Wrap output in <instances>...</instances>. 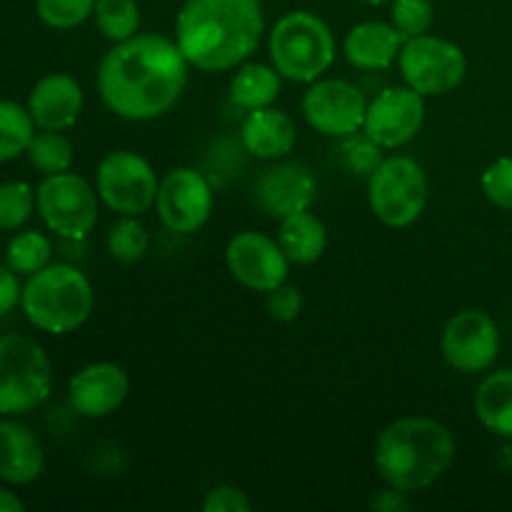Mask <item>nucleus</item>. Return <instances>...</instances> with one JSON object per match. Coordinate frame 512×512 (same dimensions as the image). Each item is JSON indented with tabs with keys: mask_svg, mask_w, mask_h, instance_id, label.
<instances>
[{
	"mask_svg": "<svg viewBox=\"0 0 512 512\" xmlns=\"http://www.w3.org/2000/svg\"><path fill=\"white\" fill-rule=\"evenodd\" d=\"M50 255H53L50 240L38 230L15 235L8 243V250H5L8 268L15 270L18 275H33L43 270L50 263Z\"/></svg>",
	"mask_w": 512,
	"mask_h": 512,
	"instance_id": "bb28decb",
	"label": "nucleus"
},
{
	"mask_svg": "<svg viewBox=\"0 0 512 512\" xmlns=\"http://www.w3.org/2000/svg\"><path fill=\"white\" fill-rule=\"evenodd\" d=\"M178 48L208 73L230 70L258 50L263 8L258 0H188L178 13Z\"/></svg>",
	"mask_w": 512,
	"mask_h": 512,
	"instance_id": "f03ea898",
	"label": "nucleus"
},
{
	"mask_svg": "<svg viewBox=\"0 0 512 512\" xmlns=\"http://www.w3.org/2000/svg\"><path fill=\"white\" fill-rule=\"evenodd\" d=\"M373 508L385 510V512H395V510L410 508V503L403 498V490H395L393 488V490H390V493L380 495V498L373 503Z\"/></svg>",
	"mask_w": 512,
	"mask_h": 512,
	"instance_id": "4c0bfd02",
	"label": "nucleus"
},
{
	"mask_svg": "<svg viewBox=\"0 0 512 512\" xmlns=\"http://www.w3.org/2000/svg\"><path fill=\"white\" fill-rule=\"evenodd\" d=\"M53 390V368L45 350L25 335L0 338V415H25Z\"/></svg>",
	"mask_w": 512,
	"mask_h": 512,
	"instance_id": "423d86ee",
	"label": "nucleus"
},
{
	"mask_svg": "<svg viewBox=\"0 0 512 512\" xmlns=\"http://www.w3.org/2000/svg\"><path fill=\"white\" fill-rule=\"evenodd\" d=\"M300 308H303V298H300V290L293 288V285H278L275 290H270L268 295V310L275 320H283V323H290L300 315Z\"/></svg>",
	"mask_w": 512,
	"mask_h": 512,
	"instance_id": "f704fd0d",
	"label": "nucleus"
},
{
	"mask_svg": "<svg viewBox=\"0 0 512 512\" xmlns=\"http://www.w3.org/2000/svg\"><path fill=\"white\" fill-rule=\"evenodd\" d=\"M35 190L23 180H8L0 185V230H15L33 213Z\"/></svg>",
	"mask_w": 512,
	"mask_h": 512,
	"instance_id": "c756f323",
	"label": "nucleus"
},
{
	"mask_svg": "<svg viewBox=\"0 0 512 512\" xmlns=\"http://www.w3.org/2000/svg\"><path fill=\"white\" fill-rule=\"evenodd\" d=\"M20 295H23V288H20L15 270L0 265V315L10 313L20 303Z\"/></svg>",
	"mask_w": 512,
	"mask_h": 512,
	"instance_id": "e433bc0d",
	"label": "nucleus"
},
{
	"mask_svg": "<svg viewBox=\"0 0 512 512\" xmlns=\"http://www.w3.org/2000/svg\"><path fill=\"white\" fill-rule=\"evenodd\" d=\"M128 375L115 363L85 365L70 378V405L83 418H105L128 398Z\"/></svg>",
	"mask_w": 512,
	"mask_h": 512,
	"instance_id": "f3484780",
	"label": "nucleus"
},
{
	"mask_svg": "<svg viewBox=\"0 0 512 512\" xmlns=\"http://www.w3.org/2000/svg\"><path fill=\"white\" fill-rule=\"evenodd\" d=\"M500 333L495 320L483 310H463L453 315L443 330V358L458 373H483L495 363Z\"/></svg>",
	"mask_w": 512,
	"mask_h": 512,
	"instance_id": "9b49d317",
	"label": "nucleus"
},
{
	"mask_svg": "<svg viewBox=\"0 0 512 512\" xmlns=\"http://www.w3.org/2000/svg\"><path fill=\"white\" fill-rule=\"evenodd\" d=\"M35 200L43 223L63 238H83L98 223V198L93 188L68 170L48 175Z\"/></svg>",
	"mask_w": 512,
	"mask_h": 512,
	"instance_id": "1a4fd4ad",
	"label": "nucleus"
},
{
	"mask_svg": "<svg viewBox=\"0 0 512 512\" xmlns=\"http://www.w3.org/2000/svg\"><path fill=\"white\" fill-rule=\"evenodd\" d=\"M23 313L45 333H73L93 310V288L78 268L65 263L45 265L33 273L20 295Z\"/></svg>",
	"mask_w": 512,
	"mask_h": 512,
	"instance_id": "20e7f679",
	"label": "nucleus"
},
{
	"mask_svg": "<svg viewBox=\"0 0 512 512\" xmlns=\"http://www.w3.org/2000/svg\"><path fill=\"white\" fill-rule=\"evenodd\" d=\"M28 110L35 125L43 130L73 128L83 110V88L68 73H50L35 83L28 98Z\"/></svg>",
	"mask_w": 512,
	"mask_h": 512,
	"instance_id": "a211bd4d",
	"label": "nucleus"
},
{
	"mask_svg": "<svg viewBox=\"0 0 512 512\" xmlns=\"http://www.w3.org/2000/svg\"><path fill=\"white\" fill-rule=\"evenodd\" d=\"M475 415L490 433L512 438V370H498L480 383Z\"/></svg>",
	"mask_w": 512,
	"mask_h": 512,
	"instance_id": "4be33fe9",
	"label": "nucleus"
},
{
	"mask_svg": "<svg viewBox=\"0 0 512 512\" xmlns=\"http://www.w3.org/2000/svg\"><path fill=\"white\" fill-rule=\"evenodd\" d=\"M368 200L375 218L390 228H408L428 203V178L413 158H388L370 173Z\"/></svg>",
	"mask_w": 512,
	"mask_h": 512,
	"instance_id": "0eeeda50",
	"label": "nucleus"
},
{
	"mask_svg": "<svg viewBox=\"0 0 512 512\" xmlns=\"http://www.w3.org/2000/svg\"><path fill=\"white\" fill-rule=\"evenodd\" d=\"M188 60L178 43L145 33L115 43L98 68L103 103L125 120H153L183 95Z\"/></svg>",
	"mask_w": 512,
	"mask_h": 512,
	"instance_id": "f257e3e1",
	"label": "nucleus"
},
{
	"mask_svg": "<svg viewBox=\"0 0 512 512\" xmlns=\"http://www.w3.org/2000/svg\"><path fill=\"white\" fill-rule=\"evenodd\" d=\"M393 28L405 40L425 35L433 25V3L430 0H393Z\"/></svg>",
	"mask_w": 512,
	"mask_h": 512,
	"instance_id": "2f4dec72",
	"label": "nucleus"
},
{
	"mask_svg": "<svg viewBox=\"0 0 512 512\" xmlns=\"http://www.w3.org/2000/svg\"><path fill=\"white\" fill-rule=\"evenodd\" d=\"M38 18L55 30L78 28L93 15L95 0H35Z\"/></svg>",
	"mask_w": 512,
	"mask_h": 512,
	"instance_id": "7c9ffc66",
	"label": "nucleus"
},
{
	"mask_svg": "<svg viewBox=\"0 0 512 512\" xmlns=\"http://www.w3.org/2000/svg\"><path fill=\"white\" fill-rule=\"evenodd\" d=\"M425 123V103L418 90L388 88L365 110V135L380 148L410 143Z\"/></svg>",
	"mask_w": 512,
	"mask_h": 512,
	"instance_id": "2eb2a0df",
	"label": "nucleus"
},
{
	"mask_svg": "<svg viewBox=\"0 0 512 512\" xmlns=\"http://www.w3.org/2000/svg\"><path fill=\"white\" fill-rule=\"evenodd\" d=\"M453 458V433L433 418L395 420L375 445L380 478L403 493L430 488L450 468Z\"/></svg>",
	"mask_w": 512,
	"mask_h": 512,
	"instance_id": "7ed1b4c3",
	"label": "nucleus"
},
{
	"mask_svg": "<svg viewBox=\"0 0 512 512\" xmlns=\"http://www.w3.org/2000/svg\"><path fill=\"white\" fill-rule=\"evenodd\" d=\"M23 510H25V503L18 498V495L0 488V512H23Z\"/></svg>",
	"mask_w": 512,
	"mask_h": 512,
	"instance_id": "58836bf2",
	"label": "nucleus"
},
{
	"mask_svg": "<svg viewBox=\"0 0 512 512\" xmlns=\"http://www.w3.org/2000/svg\"><path fill=\"white\" fill-rule=\"evenodd\" d=\"M240 138H243L245 150L253 153L255 158L273 160L293 150L298 130H295L293 118L288 113L268 105V108L250 110L243 128H240Z\"/></svg>",
	"mask_w": 512,
	"mask_h": 512,
	"instance_id": "aec40b11",
	"label": "nucleus"
},
{
	"mask_svg": "<svg viewBox=\"0 0 512 512\" xmlns=\"http://www.w3.org/2000/svg\"><path fill=\"white\" fill-rule=\"evenodd\" d=\"M45 453L38 435L20 423L0 420V480L28 485L43 475Z\"/></svg>",
	"mask_w": 512,
	"mask_h": 512,
	"instance_id": "6ab92c4d",
	"label": "nucleus"
},
{
	"mask_svg": "<svg viewBox=\"0 0 512 512\" xmlns=\"http://www.w3.org/2000/svg\"><path fill=\"white\" fill-rule=\"evenodd\" d=\"M148 243V230L135 220V215H125L108 233V250L120 263H138L148 253Z\"/></svg>",
	"mask_w": 512,
	"mask_h": 512,
	"instance_id": "c85d7f7f",
	"label": "nucleus"
},
{
	"mask_svg": "<svg viewBox=\"0 0 512 512\" xmlns=\"http://www.w3.org/2000/svg\"><path fill=\"white\" fill-rule=\"evenodd\" d=\"M318 185L315 175L300 163H280L263 170L255 183V200L270 218H288V215L308 210L313 205Z\"/></svg>",
	"mask_w": 512,
	"mask_h": 512,
	"instance_id": "dca6fc26",
	"label": "nucleus"
},
{
	"mask_svg": "<svg viewBox=\"0 0 512 512\" xmlns=\"http://www.w3.org/2000/svg\"><path fill=\"white\" fill-rule=\"evenodd\" d=\"M363 3H368V5H383V3H388V0H363Z\"/></svg>",
	"mask_w": 512,
	"mask_h": 512,
	"instance_id": "ea45409f",
	"label": "nucleus"
},
{
	"mask_svg": "<svg viewBox=\"0 0 512 512\" xmlns=\"http://www.w3.org/2000/svg\"><path fill=\"white\" fill-rule=\"evenodd\" d=\"M225 263L233 278L245 288L270 293L288 278V255L273 238L255 230L238 233L228 243Z\"/></svg>",
	"mask_w": 512,
	"mask_h": 512,
	"instance_id": "ddd939ff",
	"label": "nucleus"
},
{
	"mask_svg": "<svg viewBox=\"0 0 512 512\" xmlns=\"http://www.w3.org/2000/svg\"><path fill=\"white\" fill-rule=\"evenodd\" d=\"M403 35L388 23H360L345 35V58L363 70H383L393 65V60L403 48Z\"/></svg>",
	"mask_w": 512,
	"mask_h": 512,
	"instance_id": "412c9836",
	"label": "nucleus"
},
{
	"mask_svg": "<svg viewBox=\"0 0 512 512\" xmlns=\"http://www.w3.org/2000/svg\"><path fill=\"white\" fill-rule=\"evenodd\" d=\"M93 15L100 33L115 43L133 38L140 25V8L135 0H95Z\"/></svg>",
	"mask_w": 512,
	"mask_h": 512,
	"instance_id": "a878e982",
	"label": "nucleus"
},
{
	"mask_svg": "<svg viewBox=\"0 0 512 512\" xmlns=\"http://www.w3.org/2000/svg\"><path fill=\"white\" fill-rule=\"evenodd\" d=\"M270 60L283 78L315 83L335 58V40L328 25L313 13H288L270 33Z\"/></svg>",
	"mask_w": 512,
	"mask_h": 512,
	"instance_id": "39448f33",
	"label": "nucleus"
},
{
	"mask_svg": "<svg viewBox=\"0 0 512 512\" xmlns=\"http://www.w3.org/2000/svg\"><path fill=\"white\" fill-rule=\"evenodd\" d=\"M98 195L120 215H140L150 210L158 195V178L145 158L133 150L105 155L98 168Z\"/></svg>",
	"mask_w": 512,
	"mask_h": 512,
	"instance_id": "9d476101",
	"label": "nucleus"
},
{
	"mask_svg": "<svg viewBox=\"0 0 512 512\" xmlns=\"http://www.w3.org/2000/svg\"><path fill=\"white\" fill-rule=\"evenodd\" d=\"M33 138L35 120L30 110L13 100H0V163H8L18 155L28 153Z\"/></svg>",
	"mask_w": 512,
	"mask_h": 512,
	"instance_id": "393cba45",
	"label": "nucleus"
},
{
	"mask_svg": "<svg viewBox=\"0 0 512 512\" xmlns=\"http://www.w3.org/2000/svg\"><path fill=\"white\" fill-rule=\"evenodd\" d=\"M365 110L368 103L363 93L345 80H315L303 98L305 120L318 133L333 138L358 133L365 123Z\"/></svg>",
	"mask_w": 512,
	"mask_h": 512,
	"instance_id": "4468645a",
	"label": "nucleus"
},
{
	"mask_svg": "<svg viewBox=\"0 0 512 512\" xmlns=\"http://www.w3.org/2000/svg\"><path fill=\"white\" fill-rule=\"evenodd\" d=\"M348 160H350V168L358 170V173H373L383 160H380V145H375L373 140L365 135V140H358V143H350L348 148Z\"/></svg>",
	"mask_w": 512,
	"mask_h": 512,
	"instance_id": "c9c22d12",
	"label": "nucleus"
},
{
	"mask_svg": "<svg viewBox=\"0 0 512 512\" xmlns=\"http://www.w3.org/2000/svg\"><path fill=\"white\" fill-rule=\"evenodd\" d=\"M280 78L283 75L275 70V65L248 63L233 75L230 80V100L245 110L268 108L280 95Z\"/></svg>",
	"mask_w": 512,
	"mask_h": 512,
	"instance_id": "b1692460",
	"label": "nucleus"
},
{
	"mask_svg": "<svg viewBox=\"0 0 512 512\" xmlns=\"http://www.w3.org/2000/svg\"><path fill=\"white\" fill-rule=\"evenodd\" d=\"M278 243L280 248L285 250L290 263L310 265L323 255L325 243H328V235H325L323 223H320L313 213L300 210V213L283 218V223H280Z\"/></svg>",
	"mask_w": 512,
	"mask_h": 512,
	"instance_id": "5701e85b",
	"label": "nucleus"
},
{
	"mask_svg": "<svg viewBox=\"0 0 512 512\" xmlns=\"http://www.w3.org/2000/svg\"><path fill=\"white\" fill-rule=\"evenodd\" d=\"M160 223L173 233H195L213 213V190L208 180L193 168L170 170L155 195Z\"/></svg>",
	"mask_w": 512,
	"mask_h": 512,
	"instance_id": "f8f14e48",
	"label": "nucleus"
},
{
	"mask_svg": "<svg viewBox=\"0 0 512 512\" xmlns=\"http://www.w3.org/2000/svg\"><path fill=\"white\" fill-rule=\"evenodd\" d=\"M483 183L485 198L498 208L512 210V158H498L493 165H488L480 178Z\"/></svg>",
	"mask_w": 512,
	"mask_h": 512,
	"instance_id": "473e14b6",
	"label": "nucleus"
},
{
	"mask_svg": "<svg viewBox=\"0 0 512 512\" xmlns=\"http://www.w3.org/2000/svg\"><path fill=\"white\" fill-rule=\"evenodd\" d=\"M28 158L40 173H65L73 165V143L58 130H45V133L35 135L33 143L28 145Z\"/></svg>",
	"mask_w": 512,
	"mask_h": 512,
	"instance_id": "cd10ccee",
	"label": "nucleus"
},
{
	"mask_svg": "<svg viewBox=\"0 0 512 512\" xmlns=\"http://www.w3.org/2000/svg\"><path fill=\"white\" fill-rule=\"evenodd\" d=\"M250 505L248 495L233 485H220V488L210 490L203 500L205 512H248Z\"/></svg>",
	"mask_w": 512,
	"mask_h": 512,
	"instance_id": "72a5a7b5",
	"label": "nucleus"
},
{
	"mask_svg": "<svg viewBox=\"0 0 512 512\" xmlns=\"http://www.w3.org/2000/svg\"><path fill=\"white\" fill-rule=\"evenodd\" d=\"M405 83L420 95L453 93L468 73V60L460 45L435 35H418L405 40L398 55Z\"/></svg>",
	"mask_w": 512,
	"mask_h": 512,
	"instance_id": "6e6552de",
	"label": "nucleus"
}]
</instances>
